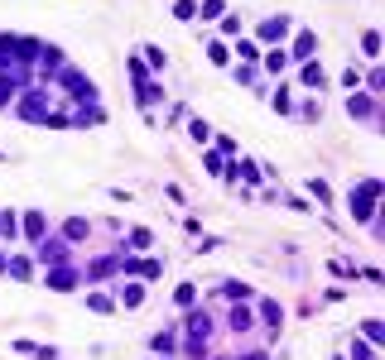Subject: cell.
I'll use <instances>...</instances> for the list:
<instances>
[{"instance_id":"obj_5","label":"cell","mask_w":385,"mask_h":360,"mask_svg":"<svg viewBox=\"0 0 385 360\" xmlns=\"http://www.w3.org/2000/svg\"><path fill=\"white\" fill-rule=\"evenodd\" d=\"M44 283H48L53 293H73V288L82 283V274L73 269V265H53V269H44Z\"/></svg>"},{"instance_id":"obj_39","label":"cell","mask_w":385,"mask_h":360,"mask_svg":"<svg viewBox=\"0 0 385 360\" xmlns=\"http://www.w3.org/2000/svg\"><path fill=\"white\" fill-rule=\"evenodd\" d=\"M352 356H357V360H381V356H376V346H371V341H352Z\"/></svg>"},{"instance_id":"obj_8","label":"cell","mask_w":385,"mask_h":360,"mask_svg":"<svg viewBox=\"0 0 385 360\" xmlns=\"http://www.w3.org/2000/svg\"><path fill=\"white\" fill-rule=\"evenodd\" d=\"M19 231H24V240H29V245H39V240H44V231H48L44 211H34V207H29V211L19 216Z\"/></svg>"},{"instance_id":"obj_11","label":"cell","mask_w":385,"mask_h":360,"mask_svg":"<svg viewBox=\"0 0 385 360\" xmlns=\"http://www.w3.org/2000/svg\"><path fill=\"white\" fill-rule=\"evenodd\" d=\"M183 327H188V341H207V337H212V317H207L202 307L183 317Z\"/></svg>"},{"instance_id":"obj_46","label":"cell","mask_w":385,"mask_h":360,"mask_svg":"<svg viewBox=\"0 0 385 360\" xmlns=\"http://www.w3.org/2000/svg\"><path fill=\"white\" fill-rule=\"evenodd\" d=\"M217 154H222V159H226V154L236 159V140H231V135H222V140H217Z\"/></svg>"},{"instance_id":"obj_49","label":"cell","mask_w":385,"mask_h":360,"mask_svg":"<svg viewBox=\"0 0 385 360\" xmlns=\"http://www.w3.org/2000/svg\"><path fill=\"white\" fill-rule=\"evenodd\" d=\"M207 360H226V356H207Z\"/></svg>"},{"instance_id":"obj_19","label":"cell","mask_w":385,"mask_h":360,"mask_svg":"<svg viewBox=\"0 0 385 360\" xmlns=\"http://www.w3.org/2000/svg\"><path fill=\"white\" fill-rule=\"evenodd\" d=\"M298 82H303V87H323V82H328V73H323V68H318V58H313V63H303V68H298Z\"/></svg>"},{"instance_id":"obj_7","label":"cell","mask_w":385,"mask_h":360,"mask_svg":"<svg viewBox=\"0 0 385 360\" xmlns=\"http://www.w3.org/2000/svg\"><path fill=\"white\" fill-rule=\"evenodd\" d=\"M376 101H381V96H371V91H352V96H347V115L371 120V115H376Z\"/></svg>"},{"instance_id":"obj_50","label":"cell","mask_w":385,"mask_h":360,"mask_svg":"<svg viewBox=\"0 0 385 360\" xmlns=\"http://www.w3.org/2000/svg\"><path fill=\"white\" fill-rule=\"evenodd\" d=\"M154 360H159V356H154Z\"/></svg>"},{"instance_id":"obj_22","label":"cell","mask_w":385,"mask_h":360,"mask_svg":"<svg viewBox=\"0 0 385 360\" xmlns=\"http://www.w3.org/2000/svg\"><path fill=\"white\" fill-rule=\"evenodd\" d=\"M87 231H92V226H87L82 216H68V221H63V240H68V245H73V240H87Z\"/></svg>"},{"instance_id":"obj_9","label":"cell","mask_w":385,"mask_h":360,"mask_svg":"<svg viewBox=\"0 0 385 360\" xmlns=\"http://www.w3.org/2000/svg\"><path fill=\"white\" fill-rule=\"evenodd\" d=\"M116 269H120V255H101V260H92V265L82 269V283H96V278H111Z\"/></svg>"},{"instance_id":"obj_34","label":"cell","mask_w":385,"mask_h":360,"mask_svg":"<svg viewBox=\"0 0 385 360\" xmlns=\"http://www.w3.org/2000/svg\"><path fill=\"white\" fill-rule=\"evenodd\" d=\"M308 192H313V197H318L323 207L332 202V187H328V182H323V178H308Z\"/></svg>"},{"instance_id":"obj_21","label":"cell","mask_w":385,"mask_h":360,"mask_svg":"<svg viewBox=\"0 0 385 360\" xmlns=\"http://www.w3.org/2000/svg\"><path fill=\"white\" fill-rule=\"evenodd\" d=\"M15 351H19V356H34V360H58L53 346H39V341H15Z\"/></svg>"},{"instance_id":"obj_35","label":"cell","mask_w":385,"mask_h":360,"mask_svg":"<svg viewBox=\"0 0 385 360\" xmlns=\"http://www.w3.org/2000/svg\"><path fill=\"white\" fill-rule=\"evenodd\" d=\"M192 298H197L192 283H179V288H174V303H179V307H192Z\"/></svg>"},{"instance_id":"obj_2","label":"cell","mask_w":385,"mask_h":360,"mask_svg":"<svg viewBox=\"0 0 385 360\" xmlns=\"http://www.w3.org/2000/svg\"><path fill=\"white\" fill-rule=\"evenodd\" d=\"M58 87H68V96H73L78 106H82V101L92 106L96 101V82L87 77V73H78V68H63V73H58Z\"/></svg>"},{"instance_id":"obj_4","label":"cell","mask_w":385,"mask_h":360,"mask_svg":"<svg viewBox=\"0 0 385 360\" xmlns=\"http://www.w3.org/2000/svg\"><path fill=\"white\" fill-rule=\"evenodd\" d=\"M376 192H381V182H376V178H361V182H357V197H352V216H357V221H371Z\"/></svg>"},{"instance_id":"obj_45","label":"cell","mask_w":385,"mask_h":360,"mask_svg":"<svg viewBox=\"0 0 385 360\" xmlns=\"http://www.w3.org/2000/svg\"><path fill=\"white\" fill-rule=\"evenodd\" d=\"M222 34H226V39H236V34H241V19H236V15H226V19H222Z\"/></svg>"},{"instance_id":"obj_14","label":"cell","mask_w":385,"mask_h":360,"mask_svg":"<svg viewBox=\"0 0 385 360\" xmlns=\"http://www.w3.org/2000/svg\"><path fill=\"white\" fill-rule=\"evenodd\" d=\"M285 34H289V19H285V15H270V19L260 24V39H265V44H280Z\"/></svg>"},{"instance_id":"obj_41","label":"cell","mask_w":385,"mask_h":360,"mask_svg":"<svg viewBox=\"0 0 385 360\" xmlns=\"http://www.w3.org/2000/svg\"><path fill=\"white\" fill-rule=\"evenodd\" d=\"M361 337H366V341L376 346V341H381V317H366V327H361Z\"/></svg>"},{"instance_id":"obj_36","label":"cell","mask_w":385,"mask_h":360,"mask_svg":"<svg viewBox=\"0 0 385 360\" xmlns=\"http://www.w3.org/2000/svg\"><path fill=\"white\" fill-rule=\"evenodd\" d=\"M361 48H366V58H376V53H381V34L366 29V34H361Z\"/></svg>"},{"instance_id":"obj_23","label":"cell","mask_w":385,"mask_h":360,"mask_svg":"<svg viewBox=\"0 0 385 360\" xmlns=\"http://www.w3.org/2000/svg\"><path fill=\"white\" fill-rule=\"evenodd\" d=\"M150 351H154V356H174V351H179L174 332H154V337H150Z\"/></svg>"},{"instance_id":"obj_12","label":"cell","mask_w":385,"mask_h":360,"mask_svg":"<svg viewBox=\"0 0 385 360\" xmlns=\"http://www.w3.org/2000/svg\"><path fill=\"white\" fill-rule=\"evenodd\" d=\"M313 53H318V34H308V29H303V34L294 39L289 58H298V63H313Z\"/></svg>"},{"instance_id":"obj_18","label":"cell","mask_w":385,"mask_h":360,"mask_svg":"<svg viewBox=\"0 0 385 360\" xmlns=\"http://www.w3.org/2000/svg\"><path fill=\"white\" fill-rule=\"evenodd\" d=\"M260 317H265V327H270V337H280V322H285V307H280L275 298H265V303H260Z\"/></svg>"},{"instance_id":"obj_13","label":"cell","mask_w":385,"mask_h":360,"mask_svg":"<svg viewBox=\"0 0 385 360\" xmlns=\"http://www.w3.org/2000/svg\"><path fill=\"white\" fill-rule=\"evenodd\" d=\"M251 327H256L251 307H246V303H231V312H226V332H251Z\"/></svg>"},{"instance_id":"obj_33","label":"cell","mask_w":385,"mask_h":360,"mask_svg":"<svg viewBox=\"0 0 385 360\" xmlns=\"http://www.w3.org/2000/svg\"><path fill=\"white\" fill-rule=\"evenodd\" d=\"M270 106H275L280 115H289V111H294V96H289V87H280V91H275V96H270Z\"/></svg>"},{"instance_id":"obj_42","label":"cell","mask_w":385,"mask_h":360,"mask_svg":"<svg viewBox=\"0 0 385 360\" xmlns=\"http://www.w3.org/2000/svg\"><path fill=\"white\" fill-rule=\"evenodd\" d=\"M183 356L188 360H207V341H183Z\"/></svg>"},{"instance_id":"obj_28","label":"cell","mask_w":385,"mask_h":360,"mask_svg":"<svg viewBox=\"0 0 385 360\" xmlns=\"http://www.w3.org/2000/svg\"><path fill=\"white\" fill-rule=\"evenodd\" d=\"M207 63H217V68H226V63H231V53H226V44H222V39H212V44H207Z\"/></svg>"},{"instance_id":"obj_27","label":"cell","mask_w":385,"mask_h":360,"mask_svg":"<svg viewBox=\"0 0 385 360\" xmlns=\"http://www.w3.org/2000/svg\"><path fill=\"white\" fill-rule=\"evenodd\" d=\"M145 303V283H125L120 288V307H140Z\"/></svg>"},{"instance_id":"obj_17","label":"cell","mask_w":385,"mask_h":360,"mask_svg":"<svg viewBox=\"0 0 385 360\" xmlns=\"http://www.w3.org/2000/svg\"><path fill=\"white\" fill-rule=\"evenodd\" d=\"M222 298H226V303H251L256 293H251V283H241V278H226V283H222Z\"/></svg>"},{"instance_id":"obj_37","label":"cell","mask_w":385,"mask_h":360,"mask_svg":"<svg viewBox=\"0 0 385 360\" xmlns=\"http://www.w3.org/2000/svg\"><path fill=\"white\" fill-rule=\"evenodd\" d=\"M217 15H226V5H222V0H202V10H197V19H217Z\"/></svg>"},{"instance_id":"obj_32","label":"cell","mask_w":385,"mask_h":360,"mask_svg":"<svg viewBox=\"0 0 385 360\" xmlns=\"http://www.w3.org/2000/svg\"><path fill=\"white\" fill-rule=\"evenodd\" d=\"M87 307H92V312H116V298H106V293H87Z\"/></svg>"},{"instance_id":"obj_25","label":"cell","mask_w":385,"mask_h":360,"mask_svg":"<svg viewBox=\"0 0 385 360\" xmlns=\"http://www.w3.org/2000/svg\"><path fill=\"white\" fill-rule=\"evenodd\" d=\"M260 58H265V73H275V77L289 68V53H285V48H270V53H260Z\"/></svg>"},{"instance_id":"obj_40","label":"cell","mask_w":385,"mask_h":360,"mask_svg":"<svg viewBox=\"0 0 385 360\" xmlns=\"http://www.w3.org/2000/svg\"><path fill=\"white\" fill-rule=\"evenodd\" d=\"M236 58H246V63H256V58H260V48H256L251 39H241V44H236Z\"/></svg>"},{"instance_id":"obj_24","label":"cell","mask_w":385,"mask_h":360,"mask_svg":"<svg viewBox=\"0 0 385 360\" xmlns=\"http://www.w3.org/2000/svg\"><path fill=\"white\" fill-rule=\"evenodd\" d=\"M15 236H19V216H15V211H10V207H5V211H0V240H5V245H10V240H15Z\"/></svg>"},{"instance_id":"obj_38","label":"cell","mask_w":385,"mask_h":360,"mask_svg":"<svg viewBox=\"0 0 385 360\" xmlns=\"http://www.w3.org/2000/svg\"><path fill=\"white\" fill-rule=\"evenodd\" d=\"M174 19H183V24L197 19V5H192V0H179V5H174Z\"/></svg>"},{"instance_id":"obj_44","label":"cell","mask_w":385,"mask_h":360,"mask_svg":"<svg viewBox=\"0 0 385 360\" xmlns=\"http://www.w3.org/2000/svg\"><path fill=\"white\" fill-rule=\"evenodd\" d=\"M357 82H361V68H357V63H352V68H347V73H342V87H347V91H357Z\"/></svg>"},{"instance_id":"obj_15","label":"cell","mask_w":385,"mask_h":360,"mask_svg":"<svg viewBox=\"0 0 385 360\" xmlns=\"http://www.w3.org/2000/svg\"><path fill=\"white\" fill-rule=\"evenodd\" d=\"M19 87H24V82H19V73H0V111H5V106H15Z\"/></svg>"},{"instance_id":"obj_3","label":"cell","mask_w":385,"mask_h":360,"mask_svg":"<svg viewBox=\"0 0 385 360\" xmlns=\"http://www.w3.org/2000/svg\"><path fill=\"white\" fill-rule=\"evenodd\" d=\"M34 260H39L44 269H53V265H68V260H73V250H68V240H63V236H53V240H39V245H34Z\"/></svg>"},{"instance_id":"obj_1","label":"cell","mask_w":385,"mask_h":360,"mask_svg":"<svg viewBox=\"0 0 385 360\" xmlns=\"http://www.w3.org/2000/svg\"><path fill=\"white\" fill-rule=\"evenodd\" d=\"M15 111L29 120V125H44V115H48V91L44 87H19V96H15Z\"/></svg>"},{"instance_id":"obj_10","label":"cell","mask_w":385,"mask_h":360,"mask_svg":"<svg viewBox=\"0 0 385 360\" xmlns=\"http://www.w3.org/2000/svg\"><path fill=\"white\" fill-rule=\"evenodd\" d=\"M5 274H10L15 283H29V278H34V260H29V255H5Z\"/></svg>"},{"instance_id":"obj_26","label":"cell","mask_w":385,"mask_h":360,"mask_svg":"<svg viewBox=\"0 0 385 360\" xmlns=\"http://www.w3.org/2000/svg\"><path fill=\"white\" fill-rule=\"evenodd\" d=\"M188 140H192V144H207V140H212V125H207L202 115H192V120H188Z\"/></svg>"},{"instance_id":"obj_6","label":"cell","mask_w":385,"mask_h":360,"mask_svg":"<svg viewBox=\"0 0 385 360\" xmlns=\"http://www.w3.org/2000/svg\"><path fill=\"white\" fill-rule=\"evenodd\" d=\"M58 73H63V48H58V44H44V48H39V77L48 82V77H58Z\"/></svg>"},{"instance_id":"obj_43","label":"cell","mask_w":385,"mask_h":360,"mask_svg":"<svg viewBox=\"0 0 385 360\" xmlns=\"http://www.w3.org/2000/svg\"><path fill=\"white\" fill-rule=\"evenodd\" d=\"M130 77H135V87H140V82H150V68H145L140 58H130Z\"/></svg>"},{"instance_id":"obj_31","label":"cell","mask_w":385,"mask_h":360,"mask_svg":"<svg viewBox=\"0 0 385 360\" xmlns=\"http://www.w3.org/2000/svg\"><path fill=\"white\" fill-rule=\"evenodd\" d=\"M125 240H130V245H125V250H150V245H154V236H150V231H145V226H135V231H130V236H125Z\"/></svg>"},{"instance_id":"obj_20","label":"cell","mask_w":385,"mask_h":360,"mask_svg":"<svg viewBox=\"0 0 385 360\" xmlns=\"http://www.w3.org/2000/svg\"><path fill=\"white\" fill-rule=\"evenodd\" d=\"M120 269H125V274H140V278H159V274H164V260H145V265H135V260H125Z\"/></svg>"},{"instance_id":"obj_30","label":"cell","mask_w":385,"mask_h":360,"mask_svg":"<svg viewBox=\"0 0 385 360\" xmlns=\"http://www.w3.org/2000/svg\"><path fill=\"white\" fill-rule=\"evenodd\" d=\"M202 169H207L212 178H222V173H226V159H222L217 149H207V154H202Z\"/></svg>"},{"instance_id":"obj_48","label":"cell","mask_w":385,"mask_h":360,"mask_svg":"<svg viewBox=\"0 0 385 360\" xmlns=\"http://www.w3.org/2000/svg\"><path fill=\"white\" fill-rule=\"evenodd\" d=\"M0 274H5V250H0Z\"/></svg>"},{"instance_id":"obj_29","label":"cell","mask_w":385,"mask_h":360,"mask_svg":"<svg viewBox=\"0 0 385 360\" xmlns=\"http://www.w3.org/2000/svg\"><path fill=\"white\" fill-rule=\"evenodd\" d=\"M140 53H145V68H154V73H164V63H169V58H164V48H154V44H145Z\"/></svg>"},{"instance_id":"obj_16","label":"cell","mask_w":385,"mask_h":360,"mask_svg":"<svg viewBox=\"0 0 385 360\" xmlns=\"http://www.w3.org/2000/svg\"><path fill=\"white\" fill-rule=\"evenodd\" d=\"M135 101H140V111H150L154 101H164V87L150 77V82H140V87H135Z\"/></svg>"},{"instance_id":"obj_47","label":"cell","mask_w":385,"mask_h":360,"mask_svg":"<svg viewBox=\"0 0 385 360\" xmlns=\"http://www.w3.org/2000/svg\"><path fill=\"white\" fill-rule=\"evenodd\" d=\"M241 360H270V356H260V351H256V356H241Z\"/></svg>"}]
</instances>
